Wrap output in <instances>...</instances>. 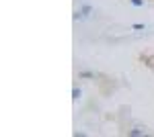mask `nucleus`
I'll use <instances>...</instances> for the list:
<instances>
[{
    "label": "nucleus",
    "instance_id": "nucleus-3",
    "mask_svg": "<svg viewBox=\"0 0 154 137\" xmlns=\"http://www.w3.org/2000/svg\"><path fill=\"white\" fill-rule=\"evenodd\" d=\"M78 76H80V78H93L95 74H93V72H80Z\"/></svg>",
    "mask_w": 154,
    "mask_h": 137
},
{
    "label": "nucleus",
    "instance_id": "nucleus-2",
    "mask_svg": "<svg viewBox=\"0 0 154 137\" xmlns=\"http://www.w3.org/2000/svg\"><path fill=\"white\" fill-rule=\"evenodd\" d=\"M80 94H82L80 88H74V90H72V98H74V100H78V98H80Z\"/></svg>",
    "mask_w": 154,
    "mask_h": 137
},
{
    "label": "nucleus",
    "instance_id": "nucleus-4",
    "mask_svg": "<svg viewBox=\"0 0 154 137\" xmlns=\"http://www.w3.org/2000/svg\"><path fill=\"white\" fill-rule=\"evenodd\" d=\"M134 6H144V0H131Z\"/></svg>",
    "mask_w": 154,
    "mask_h": 137
},
{
    "label": "nucleus",
    "instance_id": "nucleus-1",
    "mask_svg": "<svg viewBox=\"0 0 154 137\" xmlns=\"http://www.w3.org/2000/svg\"><path fill=\"white\" fill-rule=\"evenodd\" d=\"M131 137H140V135H146V129H140V127H136V129H131L130 131Z\"/></svg>",
    "mask_w": 154,
    "mask_h": 137
}]
</instances>
